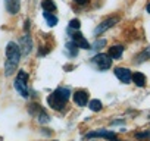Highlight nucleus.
I'll return each instance as SVG.
<instances>
[{
  "label": "nucleus",
  "mask_w": 150,
  "mask_h": 141,
  "mask_svg": "<svg viewBox=\"0 0 150 141\" xmlns=\"http://www.w3.org/2000/svg\"><path fill=\"white\" fill-rule=\"evenodd\" d=\"M19 57H21L19 46L16 43H13V41L8 43V47H6V62H5V74L8 77H11L16 70V66L19 63Z\"/></svg>",
  "instance_id": "obj_1"
},
{
  "label": "nucleus",
  "mask_w": 150,
  "mask_h": 141,
  "mask_svg": "<svg viewBox=\"0 0 150 141\" xmlns=\"http://www.w3.org/2000/svg\"><path fill=\"white\" fill-rule=\"evenodd\" d=\"M69 90L68 88H57V90H54L49 97H47V103H49V106L52 107V109H54V110H62L63 107H65V104H66V102H68V99H69Z\"/></svg>",
  "instance_id": "obj_2"
},
{
  "label": "nucleus",
  "mask_w": 150,
  "mask_h": 141,
  "mask_svg": "<svg viewBox=\"0 0 150 141\" xmlns=\"http://www.w3.org/2000/svg\"><path fill=\"white\" fill-rule=\"evenodd\" d=\"M15 88L16 91L22 96V97H28L30 93H28V74L25 72V70H19V74L16 77V81H15Z\"/></svg>",
  "instance_id": "obj_3"
},
{
  "label": "nucleus",
  "mask_w": 150,
  "mask_h": 141,
  "mask_svg": "<svg viewBox=\"0 0 150 141\" xmlns=\"http://www.w3.org/2000/svg\"><path fill=\"white\" fill-rule=\"evenodd\" d=\"M94 63L99 66V69L106 70V69H109V68H110V65H112V59H110V56H109V54L100 53V54L94 56Z\"/></svg>",
  "instance_id": "obj_4"
},
{
  "label": "nucleus",
  "mask_w": 150,
  "mask_h": 141,
  "mask_svg": "<svg viewBox=\"0 0 150 141\" xmlns=\"http://www.w3.org/2000/svg\"><path fill=\"white\" fill-rule=\"evenodd\" d=\"M115 75H116V78L121 81V82H124V84H128L129 81H131V70L128 69V68H116L115 69Z\"/></svg>",
  "instance_id": "obj_5"
},
{
  "label": "nucleus",
  "mask_w": 150,
  "mask_h": 141,
  "mask_svg": "<svg viewBox=\"0 0 150 141\" xmlns=\"http://www.w3.org/2000/svg\"><path fill=\"white\" fill-rule=\"evenodd\" d=\"M94 137H100V138H106V140H112V141H116V134L112 132V131H93V132H88L86 135V138H94Z\"/></svg>",
  "instance_id": "obj_6"
},
{
  "label": "nucleus",
  "mask_w": 150,
  "mask_h": 141,
  "mask_svg": "<svg viewBox=\"0 0 150 141\" xmlns=\"http://www.w3.org/2000/svg\"><path fill=\"white\" fill-rule=\"evenodd\" d=\"M116 22H118V18H116V16H113V18H108L106 21H103L102 24H99V27L94 30V34H96V35H99V34L105 32L106 30L112 28V27H113Z\"/></svg>",
  "instance_id": "obj_7"
},
{
  "label": "nucleus",
  "mask_w": 150,
  "mask_h": 141,
  "mask_svg": "<svg viewBox=\"0 0 150 141\" xmlns=\"http://www.w3.org/2000/svg\"><path fill=\"white\" fill-rule=\"evenodd\" d=\"M72 41L77 44L80 49H86V50H87V49H91L90 43H88V41L83 37V34L78 32V31H77V32H74V35H72Z\"/></svg>",
  "instance_id": "obj_8"
},
{
  "label": "nucleus",
  "mask_w": 150,
  "mask_h": 141,
  "mask_svg": "<svg viewBox=\"0 0 150 141\" xmlns=\"http://www.w3.org/2000/svg\"><path fill=\"white\" fill-rule=\"evenodd\" d=\"M74 102L77 103L78 106H86L87 102H88V93L84 91V90L75 91V94H74Z\"/></svg>",
  "instance_id": "obj_9"
},
{
  "label": "nucleus",
  "mask_w": 150,
  "mask_h": 141,
  "mask_svg": "<svg viewBox=\"0 0 150 141\" xmlns=\"http://www.w3.org/2000/svg\"><path fill=\"white\" fill-rule=\"evenodd\" d=\"M5 6H6V11L11 15H15V13L19 12L21 2H19V0H5Z\"/></svg>",
  "instance_id": "obj_10"
},
{
  "label": "nucleus",
  "mask_w": 150,
  "mask_h": 141,
  "mask_svg": "<svg viewBox=\"0 0 150 141\" xmlns=\"http://www.w3.org/2000/svg\"><path fill=\"white\" fill-rule=\"evenodd\" d=\"M122 53H124V46L116 44V46L109 47V56H110V59H119L122 56Z\"/></svg>",
  "instance_id": "obj_11"
},
{
  "label": "nucleus",
  "mask_w": 150,
  "mask_h": 141,
  "mask_svg": "<svg viewBox=\"0 0 150 141\" xmlns=\"http://www.w3.org/2000/svg\"><path fill=\"white\" fill-rule=\"evenodd\" d=\"M131 80L134 81V84H135L137 87H144V85H146V75L141 74V72H135V74L131 77Z\"/></svg>",
  "instance_id": "obj_12"
},
{
  "label": "nucleus",
  "mask_w": 150,
  "mask_h": 141,
  "mask_svg": "<svg viewBox=\"0 0 150 141\" xmlns=\"http://www.w3.org/2000/svg\"><path fill=\"white\" fill-rule=\"evenodd\" d=\"M147 59H150V46L146 47L141 53L137 54V63H141V62H144V60H147Z\"/></svg>",
  "instance_id": "obj_13"
},
{
  "label": "nucleus",
  "mask_w": 150,
  "mask_h": 141,
  "mask_svg": "<svg viewBox=\"0 0 150 141\" xmlns=\"http://www.w3.org/2000/svg\"><path fill=\"white\" fill-rule=\"evenodd\" d=\"M41 8H43L46 12H56V5L53 3V0H43Z\"/></svg>",
  "instance_id": "obj_14"
},
{
  "label": "nucleus",
  "mask_w": 150,
  "mask_h": 141,
  "mask_svg": "<svg viewBox=\"0 0 150 141\" xmlns=\"http://www.w3.org/2000/svg\"><path fill=\"white\" fill-rule=\"evenodd\" d=\"M22 51H24V54H28L31 51V38L28 35H25L22 38Z\"/></svg>",
  "instance_id": "obj_15"
},
{
  "label": "nucleus",
  "mask_w": 150,
  "mask_h": 141,
  "mask_svg": "<svg viewBox=\"0 0 150 141\" xmlns=\"http://www.w3.org/2000/svg\"><path fill=\"white\" fill-rule=\"evenodd\" d=\"M44 18H46L49 27H54V25L57 24V18H56L53 13H50V12H44Z\"/></svg>",
  "instance_id": "obj_16"
},
{
  "label": "nucleus",
  "mask_w": 150,
  "mask_h": 141,
  "mask_svg": "<svg viewBox=\"0 0 150 141\" xmlns=\"http://www.w3.org/2000/svg\"><path fill=\"white\" fill-rule=\"evenodd\" d=\"M88 107H90V110H93V112H99V110H102V102L97 100V99H94V100H91V102L88 103Z\"/></svg>",
  "instance_id": "obj_17"
},
{
  "label": "nucleus",
  "mask_w": 150,
  "mask_h": 141,
  "mask_svg": "<svg viewBox=\"0 0 150 141\" xmlns=\"http://www.w3.org/2000/svg\"><path fill=\"white\" fill-rule=\"evenodd\" d=\"M66 50L69 51L71 56H77V54H78V46L75 44L74 41H71V43L66 44Z\"/></svg>",
  "instance_id": "obj_18"
},
{
  "label": "nucleus",
  "mask_w": 150,
  "mask_h": 141,
  "mask_svg": "<svg viewBox=\"0 0 150 141\" xmlns=\"http://www.w3.org/2000/svg\"><path fill=\"white\" fill-rule=\"evenodd\" d=\"M69 27H71V28H74V30H80V27H81L80 19H72V21L69 22Z\"/></svg>",
  "instance_id": "obj_19"
},
{
  "label": "nucleus",
  "mask_w": 150,
  "mask_h": 141,
  "mask_svg": "<svg viewBox=\"0 0 150 141\" xmlns=\"http://www.w3.org/2000/svg\"><path fill=\"white\" fill-rule=\"evenodd\" d=\"M105 44H106V40H100V41H97V43L94 44L93 49H100V46H105Z\"/></svg>",
  "instance_id": "obj_20"
},
{
  "label": "nucleus",
  "mask_w": 150,
  "mask_h": 141,
  "mask_svg": "<svg viewBox=\"0 0 150 141\" xmlns=\"http://www.w3.org/2000/svg\"><path fill=\"white\" fill-rule=\"evenodd\" d=\"M75 3H78V5H86L87 0H75Z\"/></svg>",
  "instance_id": "obj_21"
},
{
  "label": "nucleus",
  "mask_w": 150,
  "mask_h": 141,
  "mask_svg": "<svg viewBox=\"0 0 150 141\" xmlns=\"http://www.w3.org/2000/svg\"><path fill=\"white\" fill-rule=\"evenodd\" d=\"M147 12H149V13H150V3H149V5H147Z\"/></svg>",
  "instance_id": "obj_22"
}]
</instances>
